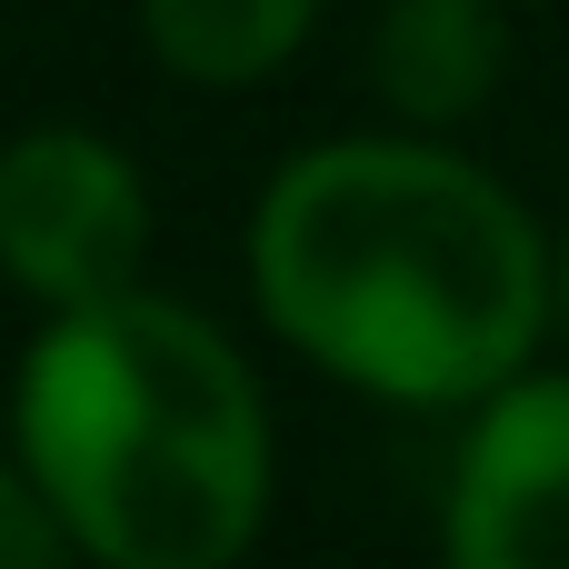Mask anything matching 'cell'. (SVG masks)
<instances>
[{
  "instance_id": "cell-8",
  "label": "cell",
  "mask_w": 569,
  "mask_h": 569,
  "mask_svg": "<svg viewBox=\"0 0 569 569\" xmlns=\"http://www.w3.org/2000/svg\"><path fill=\"white\" fill-rule=\"evenodd\" d=\"M560 340H569V220H560Z\"/></svg>"
},
{
  "instance_id": "cell-2",
  "label": "cell",
  "mask_w": 569,
  "mask_h": 569,
  "mask_svg": "<svg viewBox=\"0 0 569 569\" xmlns=\"http://www.w3.org/2000/svg\"><path fill=\"white\" fill-rule=\"evenodd\" d=\"M20 460L100 569H230L270 520V400L190 300L50 310L10 390Z\"/></svg>"
},
{
  "instance_id": "cell-5",
  "label": "cell",
  "mask_w": 569,
  "mask_h": 569,
  "mask_svg": "<svg viewBox=\"0 0 569 569\" xmlns=\"http://www.w3.org/2000/svg\"><path fill=\"white\" fill-rule=\"evenodd\" d=\"M510 80V0H380L370 90L400 130H460Z\"/></svg>"
},
{
  "instance_id": "cell-1",
  "label": "cell",
  "mask_w": 569,
  "mask_h": 569,
  "mask_svg": "<svg viewBox=\"0 0 569 569\" xmlns=\"http://www.w3.org/2000/svg\"><path fill=\"white\" fill-rule=\"evenodd\" d=\"M250 300L340 390L470 410L560 330V230L450 130H350L270 170Z\"/></svg>"
},
{
  "instance_id": "cell-7",
  "label": "cell",
  "mask_w": 569,
  "mask_h": 569,
  "mask_svg": "<svg viewBox=\"0 0 569 569\" xmlns=\"http://www.w3.org/2000/svg\"><path fill=\"white\" fill-rule=\"evenodd\" d=\"M50 560H70V530H60V510L40 500L30 460H20V470L0 460V569H50Z\"/></svg>"
},
{
  "instance_id": "cell-3",
  "label": "cell",
  "mask_w": 569,
  "mask_h": 569,
  "mask_svg": "<svg viewBox=\"0 0 569 569\" xmlns=\"http://www.w3.org/2000/svg\"><path fill=\"white\" fill-rule=\"evenodd\" d=\"M150 190L100 130H20L0 150V270L40 310H80L140 280Z\"/></svg>"
},
{
  "instance_id": "cell-6",
  "label": "cell",
  "mask_w": 569,
  "mask_h": 569,
  "mask_svg": "<svg viewBox=\"0 0 569 569\" xmlns=\"http://www.w3.org/2000/svg\"><path fill=\"white\" fill-rule=\"evenodd\" d=\"M310 20H320V0H140L160 70L190 90H250V80L290 70Z\"/></svg>"
},
{
  "instance_id": "cell-4",
  "label": "cell",
  "mask_w": 569,
  "mask_h": 569,
  "mask_svg": "<svg viewBox=\"0 0 569 569\" xmlns=\"http://www.w3.org/2000/svg\"><path fill=\"white\" fill-rule=\"evenodd\" d=\"M440 550L460 569H569V370H510L460 410Z\"/></svg>"
}]
</instances>
